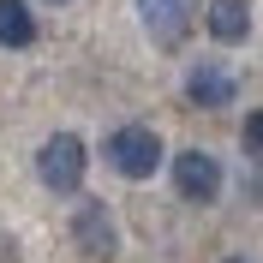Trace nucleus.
I'll return each instance as SVG.
<instances>
[{"instance_id":"obj_8","label":"nucleus","mask_w":263,"mask_h":263,"mask_svg":"<svg viewBox=\"0 0 263 263\" xmlns=\"http://www.w3.org/2000/svg\"><path fill=\"white\" fill-rule=\"evenodd\" d=\"M36 42V12L24 0H0V48H30Z\"/></svg>"},{"instance_id":"obj_3","label":"nucleus","mask_w":263,"mask_h":263,"mask_svg":"<svg viewBox=\"0 0 263 263\" xmlns=\"http://www.w3.org/2000/svg\"><path fill=\"white\" fill-rule=\"evenodd\" d=\"M138 18H144L149 42L174 54V48H185V36H192L197 6H192V0H138Z\"/></svg>"},{"instance_id":"obj_9","label":"nucleus","mask_w":263,"mask_h":263,"mask_svg":"<svg viewBox=\"0 0 263 263\" xmlns=\"http://www.w3.org/2000/svg\"><path fill=\"white\" fill-rule=\"evenodd\" d=\"M239 149H246L251 162H263V108L246 114V126H239Z\"/></svg>"},{"instance_id":"obj_2","label":"nucleus","mask_w":263,"mask_h":263,"mask_svg":"<svg viewBox=\"0 0 263 263\" xmlns=\"http://www.w3.org/2000/svg\"><path fill=\"white\" fill-rule=\"evenodd\" d=\"M84 167H90V156H84V138H78V132H54L48 144L36 149V174H42V185L60 192V197L84 185Z\"/></svg>"},{"instance_id":"obj_1","label":"nucleus","mask_w":263,"mask_h":263,"mask_svg":"<svg viewBox=\"0 0 263 263\" xmlns=\"http://www.w3.org/2000/svg\"><path fill=\"white\" fill-rule=\"evenodd\" d=\"M162 138L149 126H114L108 132V167H114L120 180H149L156 167H162Z\"/></svg>"},{"instance_id":"obj_5","label":"nucleus","mask_w":263,"mask_h":263,"mask_svg":"<svg viewBox=\"0 0 263 263\" xmlns=\"http://www.w3.org/2000/svg\"><path fill=\"white\" fill-rule=\"evenodd\" d=\"M72 246L84 257H96V263H108L120 251V228H114V215H108V203H78V215H72Z\"/></svg>"},{"instance_id":"obj_6","label":"nucleus","mask_w":263,"mask_h":263,"mask_svg":"<svg viewBox=\"0 0 263 263\" xmlns=\"http://www.w3.org/2000/svg\"><path fill=\"white\" fill-rule=\"evenodd\" d=\"M185 102H192V108H233V78L215 60H197L192 72H185Z\"/></svg>"},{"instance_id":"obj_4","label":"nucleus","mask_w":263,"mask_h":263,"mask_svg":"<svg viewBox=\"0 0 263 263\" xmlns=\"http://www.w3.org/2000/svg\"><path fill=\"white\" fill-rule=\"evenodd\" d=\"M174 185H180L185 203H215L221 197V162L210 149H180L174 156Z\"/></svg>"},{"instance_id":"obj_11","label":"nucleus","mask_w":263,"mask_h":263,"mask_svg":"<svg viewBox=\"0 0 263 263\" xmlns=\"http://www.w3.org/2000/svg\"><path fill=\"white\" fill-rule=\"evenodd\" d=\"M54 6H60V0H54Z\"/></svg>"},{"instance_id":"obj_7","label":"nucleus","mask_w":263,"mask_h":263,"mask_svg":"<svg viewBox=\"0 0 263 263\" xmlns=\"http://www.w3.org/2000/svg\"><path fill=\"white\" fill-rule=\"evenodd\" d=\"M203 30H210L221 48L246 42L251 36V0H210V6H203Z\"/></svg>"},{"instance_id":"obj_10","label":"nucleus","mask_w":263,"mask_h":263,"mask_svg":"<svg viewBox=\"0 0 263 263\" xmlns=\"http://www.w3.org/2000/svg\"><path fill=\"white\" fill-rule=\"evenodd\" d=\"M221 263H251V257H221Z\"/></svg>"}]
</instances>
